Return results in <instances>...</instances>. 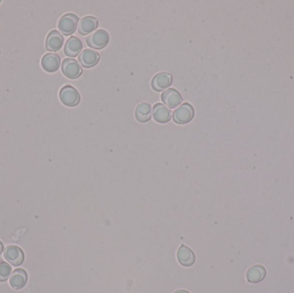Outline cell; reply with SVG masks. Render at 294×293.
Returning <instances> with one entry per match:
<instances>
[{
	"mask_svg": "<svg viewBox=\"0 0 294 293\" xmlns=\"http://www.w3.org/2000/svg\"><path fill=\"white\" fill-rule=\"evenodd\" d=\"M195 115L193 106L189 102H184L179 107L175 108L173 112V120L177 124H186L192 120Z\"/></svg>",
	"mask_w": 294,
	"mask_h": 293,
	"instance_id": "obj_1",
	"label": "cell"
},
{
	"mask_svg": "<svg viewBox=\"0 0 294 293\" xmlns=\"http://www.w3.org/2000/svg\"><path fill=\"white\" fill-rule=\"evenodd\" d=\"M108 41H109L108 33L102 28L96 30L92 33V35H89L86 38V43L89 47L95 49H102L108 45Z\"/></svg>",
	"mask_w": 294,
	"mask_h": 293,
	"instance_id": "obj_2",
	"label": "cell"
},
{
	"mask_svg": "<svg viewBox=\"0 0 294 293\" xmlns=\"http://www.w3.org/2000/svg\"><path fill=\"white\" fill-rule=\"evenodd\" d=\"M60 99L67 107H74L80 102V95L72 85H65L60 90Z\"/></svg>",
	"mask_w": 294,
	"mask_h": 293,
	"instance_id": "obj_3",
	"label": "cell"
},
{
	"mask_svg": "<svg viewBox=\"0 0 294 293\" xmlns=\"http://www.w3.org/2000/svg\"><path fill=\"white\" fill-rule=\"evenodd\" d=\"M79 23V17L73 13H67L61 16L58 22V28L63 35H70L76 30Z\"/></svg>",
	"mask_w": 294,
	"mask_h": 293,
	"instance_id": "obj_4",
	"label": "cell"
},
{
	"mask_svg": "<svg viewBox=\"0 0 294 293\" xmlns=\"http://www.w3.org/2000/svg\"><path fill=\"white\" fill-rule=\"evenodd\" d=\"M61 69L64 75L70 79H78L83 73L82 67L79 65V61L70 58L63 60Z\"/></svg>",
	"mask_w": 294,
	"mask_h": 293,
	"instance_id": "obj_5",
	"label": "cell"
},
{
	"mask_svg": "<svg viewBox=\"0 0 294 293\" xmlns=\"http://www.w3.org/2000/svg\"><path fill=\"white\" fill-rule=\"evenodd\" d=\"M3 250H4L3 252L4 258L6 259L7 262L14 267H18L24 262V253L19 247L16 245H9L7 246Z\"/></svg>",
	"mask_w": 294,
	"mask_h": 293,
	"instance_id": "obj_6",
	"label": "cell"
},
{
	"mask_svg": "<svg viewBox=\"0 0 294 293\" xmlns=\"http://www.w3.org/2000/svg\"><path fill=\"white\" fill-rule=\"evenodd\" d=\"M172 76L171 73H157L152 79V88L155 92H163L165 89L171 86L172 84Z\"/></svg>",
	"mask_w": 294,
	"mask_h": 293,
	"instance_id": "obj_7",
	"label": "cell"
},
{
	"mask_svg": "<svg viewBox=\"0 0 294 293\" xmlns=\"http://www.w3.org/2000/svg\"><path fill=\"white\" fill-rule=\"evenodd\" d=\"M161 100L168 107L175 108L182 102L183 97L176 89L168 88L162 93Z\"/></svg>",
	"mask_w": 294,
	"mask_h": 293,
	"instance_id": "obj_8",
	"label": "cell"
},
{
	"mask_svg": "<svg viewBox=\"0 0 294 293\" xmlns=\"http://www.w3.org/2000/svg\"><path fill=\"white\" fill-rule=\"evenodd\" d=\"M177 261L184 267H191L196 262V255L193 250L185 245L181 246L177 250Z\"/></svg>",
	"mask_w": 294,
	"mask_h": 293,
	"instance_id": "obj_9",
	"label": "cell"
},
{
	"mask_svg": "<svg viewBox=\"0 0 294 293\" xmlns=\"http://www.w3.org/2000/svg\"><path fill=\"white\" fill-rule=\"evenodd\" d=\"M100 60V55L98 52L92 49H85L80 53L79 56V63L86 68H91L95 66Z\"/></svg>",
	"mask_w": 294,
	"mask_h": 293,
	"instance_id": "obj_10",
	"label": "cell"
},
{
	"mask_svg": "<svg viewBox=\"0 0 294 293\" xmlns=\"http://www.w3.org/2000/svg\"><path fill=\"white\" fill-rule=\"evenodd\" d=\"M41 66L48 73L56 72L60 66V57L55 53H48L41 59Z\"/></svg>",
	"mask_w": 294,
	"mask_h": 293,
	"instance_id": "obj_11",
	"label": "cell"
},
{
	"mask_svg": "<svg viewBox=\"0 0 294 293\" xmlns=\"http://www.w3.org/2000/svg\"><path fill=\"white\" fill-rule=\"evenodd\" d=\"M64 44L63 35L58 30H52L49 32L46 39V48L51 52H57L60 50Z\"/></svg>",
	"mask_w": 294,
	"mask_h": 293,
	"instance_id": "obj_12",
	"label": "cell"
},
{
	"mask_svg": "<svg viewBox=\"0 0 294 293\" xmlns=\"http://www.w3.org/2000/svg\"><path fill=\"white\" fill-rule=\"evenodd\" d=\"M98 27V19L95 16H84L80 19L78 25V31L82 35H86L90 33H93Z\"/></svg>",
	"mask_w": 294,
	"mask_h": 293,
	"instance_id": "obj_13",
	"label": "cell"
},
{
	"mask_svg": "<svg viewBox=\"0 0 294 293\" xmlns=\"http://www.w3.org/2000/svg\"><path fill=\"white\" fill-rule=\"evenodd\" d=\"M152 114L157 122L166 123L171 120V111L165 104L158 102L152 107Z\"/></svg>",
	"mask_w": 294,
	"mask_h": 293,
	"instance_id": "obj_14",
	"label": "cell"
},
{
	"mask_svg": "<svg viewBox=\"0 0 294 293\" xmlns=\"http://www.w3.org/2000/svg\"><path fill=\"white\" fill-rule=\"evenodd\" d=\"M28 281V274L22 268H17L10 275V285L13 289L20 290L25 287Z\"/></svg>",
	"mask_w": 294,
	"mask_h": 293,
	"instance_id": "obj_15",
	"label": "cell"
},
{
	"mask_svg": "<svg viewBox=\"0 0 294 293\" xmlns=\"http://www.w3.org/2000/svg\"><path fill=\"white\" fill-rule=\"evenodd\" d=\"M82 41L77 36H71L64 47V53L68 57H77L82 50Z\"/></svg>",
	"mask_w": 294,
	"mask_h": 293,
	"instance_id": "obj_16",
	"label": "cell"
},
{
	"mask_svg": "<svg viewBox=\"0 0 294 293\" xmlns=\"http://www.w3.org/2000/svg\"><path fill=\"white\" fill-rule=\"evenodd\" d=\"M266 274H267V272H266L264 267L261 266V265H255L249 268V270L247 271V281H249L250 283H259L264 280Z\"/></svg>",
	"mask_w": 294,
	"mask_h": 293,
	"instance_id": "obj_17",
	"label": "cell"
},
{
	"mask_svg": "<svg viewBox=\"0 0 294 293\" xmlns=\"http://www.w3.org/2000/svg\"><path fill=\"white\" fill-rule=\"evenodd\" d=\"M135 117L139 122H147L152 117V107L146 101L139 102L135 109Z\"/></svg>",
	"mask_w": 294,
	"mask_h": 293,
	"instance_id": "obj_18",
	"label": "cell"
},
{
	"mask_svg": "<svg viewBox=\"0 0 294 293\" xmlns=\"http://www.w3.org/2000/svg\"><path fill=\"white\" fill-rule=\"evenodd\" d=\"M11 267L7 262H0V282L6 281L11 274Z\"/></svg>",
	"mask_w": 294,
	"mask_h": 293,
	"instance_id": "obj_19",
	"label": "cell"
},
{
	"mask_svg": "<svg viewBox=\"0 0 294 293\" xmlns=\"http://www.w3.org/2000/svg\"><path fill=\"white\" fill-rule=\"evenodd\" d=\"M3 251V244L1 241H0V255L2 254Z\"/></svg>",
	"mask_w": 294,
	"mask_h": 293,
	"instance_id": "obj_20",
	"label": "cell"
},
{
	"mask_svg": "<svg viewBox=\"0 0 294 293\" xmlns=\"http://www.w3.org/2000/svg\"><path fill=\"white\" fill-rule=\"evenodd\" d=\"M174 293H190L186 290H177Z\"/></svg>",
	"mask_w": 294,
	"mask_h": 293,
	"instance_id": "obj_21",
	"label": "cell"
},
{
	"mask_svg": "<svg viewBox=\"0 0 294 293\" xmlns=\"http://www.w3.org/2000/svg\"><path fill=\"white\" fill-rule=\"evenodd\" d=\"M0 2H1V1H0Z\"/></svg>",
	"mask_w": 294,
	"mask_h": 293,
	"instance_id": "obj_22",
	"label": "cell"
}]
</instances>
